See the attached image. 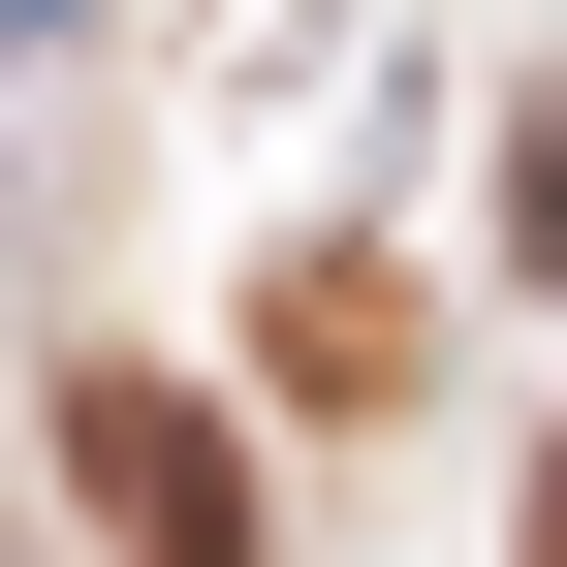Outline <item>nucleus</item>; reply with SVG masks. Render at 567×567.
<instances>
[{
  "label": "nucleus",
  "instance_id": "obj_1",
  "mask_svg": "<svg viewBox=\"0 0 567 567\" xmlns=\"http://www.w3.org/2000/svg\"><path fill=\"white\" fill-rule=\"evenodd\" d=\"M63 473H95V536H126V567H252V473H221V410L95 379V410H63Z\"/></svg>",
  "mask_w": 567,
  "mask_h": 567
},
{
  "label": "nucleus",
  "instance_id": "obj_2",
  "mask_svg": "<svg viewBox=\"0 0 567 567\" xmlns=\"http://www.w3.org/2000/svg\"><path fill=\"white\" fill-rule=\"evenodd\" d=\"M536 567H567V473H536Z\"/></svg>",
  "mask_w": 567,
  "mask_h": 567
}]
</instances>
